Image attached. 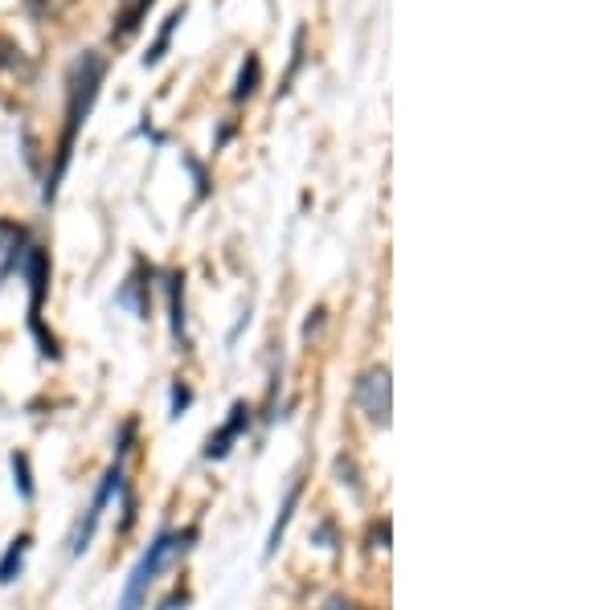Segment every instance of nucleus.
Listing matches in <instances>:
<instances>
[{
  "label": "nucleus",
  "mask_w": 614,
  "mask_h": 610,
  "mask_svg": "<svg viewBox=\"0 0 614 610\" xmlns=\"http://www.w3.org/2000/svg\"><path fill=\"white\" fill-rule=\"evenodd\" d=\"M103 58L99 54H78L70 74H66V127H62V140H58V160H54V172H50V181H46V201L58 197V185L66 177V168H70V156H74V140L82 132V123L86 115H91L95 99H99V86H103Z\"/></svg>",
  "instance_id": "f257e3e1"
},
{
  "label": "nucleus",
  "mask_w": 614,
  "mask_h": 610,
  "mask_svg": "<svg viewBox=\"0 0 614 610\" xmlns=\"http://www.w3.org/2000/svg\"><path fill=\"white\" fill-rule=\"evenodd\" d=\"M193 541H197V529H185V533L164 529V533H156V541H152L148 553L136 561V570H131V578H127V586H123V594H119V610H144V606H148V590L156 586L160 570H164L172 557H181Z\"/></svg>",
  "instance_id": "f03ea898"
},
{
  "label": "nucleus",
  "mask_w": 614,
  "mask_h": 610,
  "mask_svg": "<svg viewBox=\"0 0 614 610\" xmlns=\"http://www.w3.org/2000/svg\"><path fill=\"white\" fill-rule=\"evenodd\" d=\"M131 443H136V422H123V430H119V443H115V459H111V467H107V475H103V484H99V492H95L91 508H86V516L78 520V529H74V537H70V553H74V557L91 549V541H95V533H99V520H103L107 504H111V500L123 492V471H127Z\"/></svg>",
  "instance_id": "7ed1b4c3"
},
{
  "label": "nucleus",
  "mask_w": 614,
  "mask_h": 610,
  "mask_svg": "<svg viewBox=\"0 0 614 610\" xmlns=\"http://www.w3.org/2000/svg\"><path fill=\"white\" fill-rule=\"evenodd\" d=\"M357 402H361V410H365L377 426H389V410H393L389 369H369V373L357 381Z\"/></svg>",
  "instance_id": "20e7f679"
},
{
  "label": "nucleus",
  "mask_w": 614,
  "mask_h": 610,
  "mask_svg": "<svg viewBox=\"0 0 614 610\" xmlns=\"http://www.w3.org/2000/svg\"><path fill=\"white\" fill-rule=\"evenodd\" d=\"M246 426H250V406L246 402H234L230 406V418H226V426L222 430H217V434H209V439H205V459H226L230 455V447L242 439V434H246Z\"/></svg>",
  "instance_id": "39448f33"
},
{
  "label": "nucleus",
  "mask_w": 614,
  "mask_h": 610,
  "mask_svg": "<svg viewBox=\"0 0 614 610\" xmlns=\"http://www.w3.org/2000/svg\"><path fill=\"white\" fill-rule=\"evenodd\" d=\"M299 496H303V479H295V484L287 488V500H283V508H279V516H275V525H271V537H267V557H275V549L283 545V537H287V525H291V516H295Z\"/></svg>",
  "instance_id": "423d86ee"
},
{
  "label": "nucleus",
  "mask_w": 614,
  "mask_h": 610,
  "mask_svg": "<svg viewBox=\"0 0 614 610\" xmlns=\"http://www.w3.org/2000/svg\"><path fill=\"white\" fill-rule=\"evenodd\" d=\"M168 312H172V336L185 340V275H168Z\"/></svg>",
  "instance_id": "0eeeda50"
},
{
  "label": "nucleus",
  "mask_w": 614,
  "mask_h": 610,
  "mask_svg": "<svg viewBox=\"0 0 614 610\" xmlns=\"http://www.w3.org/2000/svg\"><path fill=\"white\" fill-rule=\"evenodd\" d=\"M29 533H21V537H13V545L5 549V557H0V586H9V582H17V574H21V565H25V553H29Z\"/></svg>",
  "instance_id": "6e6552de"
},
{
  "label": "nucleus",
  "mask_w": 614,
  "mask_h": 610,
  "mask_svg": "<svg viewBox=\"0 0 614 610\" xmlns=\"http://www.w3.org/2000/svg\"><path fill=\"white\" fill-rule=\"evenodd\" d=\"M115 303H123V308H131L140 320H148L152 316V299H148V283L136 275V279H127V287L115 295Z\"/></svg>",
  "instance_id": "1a4fd4ad"
},
{
  "label": "nucleus",
  "mask_w": 614,
  "mask_h": 610,
  "mask_svg": "<svg viewBox=\"0 0 614 610\" xmlns=\"http://www.w3.org/2000/svg\"><path fill=\"white\" fill-rule=\"evenodd\" d=\"M185 21V9H177V13H168V21H164V29H160V37H156V46L144 54V66H156L160 58H164V50H168V41H172V33H177V25Z\"/></svg>",
  "instance_id": "9d476101"
},
{
  "label": "nucleus",
  "mask_w": 614,
  "mask_h": 610,
  "mask_svg": "<svg viewBox=\"0 0 614 610\" xmlns=\"http://www.w3.org/2000/svg\"><path fill=\"white\" fill-rule=\"evenodd\" d=\"M13 484L21 492V500H33V475H29V455L13 451Z\"/></svg>",
  "instance_id": "9b49d317"
},
{
  "label": "nucleus",
  "mask_w": 614,
  "mask_h": 610,
  "mask_svg": "<svg viewBox=\"0 0 614 610\" xmlns=\"http://www.w3.org/2000/svg\"><path fill=\"white\" fill-rule=\"evenodd\" d=\"M254 82H258V58L250 54V58L242 62V74H238V86H234V103H242V99L254 95Z\"/></svg>",
  "instance_id": "f8f14e48"
},
{
  "label": "nucleus",
  "mask_w": 614,
  "mask_h": 610,
  "mask_svg": "<svg viewBox=\"0 0 614 610\" xmlns=\"http://www.w3.org/2000/svg\"><path fill=\"white\" fill-rule=\"evenodd\" d=\"M189 406H193V389L177 381V385H172V414H168V418H181Z\"/></svg>",
  "instance_id": "ddd939ff"
},
{
  "label": "nucleus",
  "mask_w": 614,
  "mask_h": 610,
  "mask_svg": "<svg viewBox=\"0 0 614 610\" xmlns=\"http://www.w3.org/2000/svg\"><path fill=\"white\" fill-rule=\"evenodd\" d=\"M369 541H373V549H389V520H381V525L369 533Z\"/></svg>",
  "instance_id": "4468645a"
},
{
  "label": "nucleus",
  "mask_w": 614,
  "mask_h": 610,
  "mask_svg": "<svg viewBox=\"0 0 614 610\" xmlns=\"http://www.w3.org/2000/svg\"><path fill=\"white\" fill-rule=\"evenodd\" d=\"M328 610H357V606H353V602H344V598H332Z\"/></svg>",
  "instance_id": "2eb2a0df"
},
{
  "label": "nucleus",
  "mask_w": 614,
  "mask_h": 610,
  "mask_svg": "<svg viewBox=\"0 0 614 610\" xmlns=\"http://www.w3.org/2000/svg\"><path fill=\"white\" fill-rule=\"evenodd\" d=\"M29 5H33V9H41V0H29Z\"/></svg>",
  "instance_id": "dca6fc26"
}]
</instances>
